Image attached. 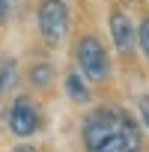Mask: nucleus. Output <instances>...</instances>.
Returning <instances> with one entry per match:
<instances>
[{
	"instance_id": "obj_10",
	"label": "nucleus",
	"mask_w": 149,
	"mask_h": 152,
	"mask_svg": "<svg viewBox=\"0 0 149 152\" xmlns=\"http://www.w3.org/2000/svg\"><path fill=\"white\" fill-rule=\"evenodd\" d=\"M137 107H140V119H143V125L149 128V96H140Z\"/></svg>"
},
{
	"instance_id": "obj_8",
	"label": "nucleus",
	"mask_w": 149,
	"mask_h": 152,
	"mask_svg": "<svg viewBox=\"0 0 149 152\" xmlns=\"http://www.w3.org/2000/svg\"><path fill=\"white\" fill-rule=\"evenodd\" d=\"M51 78H54V69H51L48 63H36V66L30 69V81H33L36 87H48Z\"/></svg>"
},
{
	"instance_id": "obj_9",
	"label": "nucleus",
	"mask_w": 149,
	"mask_h": 152,
	"mask_svg": "<svg viewBox=\"0 0 149 152\" xmlns=\"http://www.w3.org/2000/svg\"><path fill=\"white\" fill-rule=\"evenodd\" d=\"M137 45H140V51H143V57L149 60V15L140 21V27H137Z\"/></svg>"
},
{
	"instance_id": "obj_2",
	"label": "nucleus",
	"mask_w": 149,
	"mask_h": 152,
	"mask_svg": "<svg viewBox=\"0 0 149 152\" xmlns=\"http://www.w3.org/2000/svg\"><path fill=\"white\" fill-rule=\"evenodd\" d=\"M36 21H39V33L48 45H63V39L69 36V6L63 0H42L39 3V12H36Z\"/></svg>"
},
{
	"instance_id": "obj_7",
	"label": "nucleus",
	"mask_w": 149,
	"mask_h": 152,
	"mask_svg": "<svg viewBox=\"0 0 149 152\" xmlns=\"http://www.w3.org/2000/svg\"><path fill=\"white\" fill-rule=\"evenodd\" d=\"M66 93H69V99L72 102H90V90H87V84L81 81V75L78 72H72L69 78H66Z\"/></svg>"
},
{
	"instance_id": "obj_6",
	"label": "nucleus",
	"mask_w": 149,
	"mask_h": 152,
	"mask_svg": "<svg viewBox=\"0 0 149 152\" xmlns=\"http://www.w3.org/2000/svg\"><path fill=\"white\" fill-rule=\"evenodd\" d=\"M18 84V63L15 60H0V99L12 93Z\"/></svg>"
},
{
	"instance_id": "obj_5",
	"label": "nucleus",
	"mask_w": 149,
	"mask_h": 152,
	"mask_svg": "<svg viewBox=\"0 0 149 152\" xmlns=\"http://www.w3.org/2000/svg\"><path fill=\"white\" fill-rule=\"evenodd\" d=\"M110 36H113V45H116V51H119L122 57H128V54L134 51V45H137L134 24H131V18H128L125 12H119V9L110 12Z\"/></svg>"
},
{
	"instance_id": "obj_1",
	"label": "nucleus",
	"mask_w": 149,
	"mask_h": 152,
	"mask_svg": "<svg viewBox=\"0 0 149 152\" xmlns=\"http://www.w3.org/2000/svg\"><path fill=\"white\" fill-rule=\"evenodd\" d=\"M84 146L87 152H140L143 140L128 113L99 107L84 119Z\"/></svg>"
},
{
	"instance_id": "obj_4",
	"label": "nucleus",
	"mask_w": 149,
	"mask_h": 152,
	"mask_svg": "<svg viewBox=\"0 0 149 152\" xmlns=\"http://www.w3.org/2000/svg\"><path fill=\"white\" fill-rule=\"evenodd\" d=\"M6 119H9V131H12L15 137H30V134L39 131V107H36V102L27 99V96H18V99L12 102Z\"/></svg>"
},
{
	"instance_id": "obj_11",
	"label": "nucleus",
	"mask_w": 149,
	"mask_h": 152,
	"mask_svg": "<svg viewBox=\"0 0 149 152\" xmlns=\"http://www.w3.org/2000/svg\"><path fill=\"white\" fill-rule=\"evenodd\" d=\"M6 15H9V0H0V24L6 21Z\"/></svg>"
},
{
	"instance_id": "obj_12",
	"label": "nucleus",
	"mask_w": 149,
	"mask_h": 152,
	"mask_svg": "<svg viewBox=\"0 0 149 152\" xmlns=\"http://www.w3.org/2000/svg\"><path fill=\"white\" fill-rule=\"evenodd\" d=\"M12 152H36V149H33V146H24V143H21V146H15Z\"/></svg>"
},
{
	"instance_id": "obj_3",
	"label": "nucleus",
	"mask_w": 149,
	"mask_h": 152,
	"mask_svg": "<svg viewBox=\"0 0 149 152\" xmlns=\"http://www.w3.org/2000/svg\"><path fill=\"white\" fill-rule=\"evenodd\" d=\"M78 66L90 81H104L107 78L110 63H107V54H104V48L96 36H84L78 42Z\"/></svg>"
}]
</instances>
